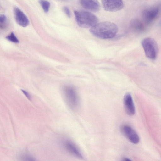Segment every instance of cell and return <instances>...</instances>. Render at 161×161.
<instances>
[{
  "label": "cell",
  "mask_w": 161,
  "mask_h": 161,
  "mask_svg": "<svg viewBox=\"0 0 161 161\" xmlns=\"http://www.w3.org/2000/svg\"><path fill=\"white\" fill-rule=\"evenodd\" d=\"M118 27L114 23L103 21L97 23L90 28V33L95 36L101 39H109L114 37L118 31Z\"/></svg>",
  "instance_id": "cell-1"
},
{
  "label": "cell",
  "mask_w": 161,
  "mask_h": 161,
  "mask_svg": "<svg viewBox=\"0 0 161 161\" xmlns=\"http://www.w3.org/2000/svg\"><path fill=\"white\" fill-rule=\"evenodd\" d=\"M74 13L77 24L81 27L91 28L98 22L97 17L91 12L75 11Z\"/></svg>",
  "instance_id": "cell-2"
},
{
  "label": "cell",
  "mask_w": 161,
  "mask_h": 161,
  "mask_svg": "<svg viewBox=\"0 0 161 161\" xmlns=\"http://www.w3.org/2000/svg\"><path fill=\"white\" fill-rule=\"evenodd\" d=\"M65 100L67 105L72 109L77 108L79 104V98L75 88L69 85L66 86L63 89Z\"/></svg>",
  "instance_id": "cell-3"
},
{
  "label": "cell",
  "mask_w": 161,
  "mask_h": 161,
  "mask_svg": "<svg viewBox=\"0 0 161 161\" xmlns=\"http://www.w3.org/2000/svg\"><path fill=\"white\" fill-rule=\"evenodd\" d=\"M142 45L145 55L148 58L155 59L158 53V46L156 41L150 37H146L142 42Z\"/></svg>",
  "instance_id": "cell-4"
},
{
  "label": "cell",
  "mask_w": 161,
  "mask_h": 161,
  "mask_svg": "<svg viewBox=\"0 0 161 161\" xmlns=\"http://www.w3.org/2000/svg\"><path fill=\"white\" fill-rule=\"evenodd\" d=\"M101 3L104 9L109 12L119 11L124 7L122 0H101Z\"/></svg>",
  "instance_id": "cell-5"
},
{
  "label": "cell",
  "mask_w": 161,
  "mask_h": 161,
  "mask_svg": "<svg viewBox=\"0 0 161 161\" xmlns=\"http://www.w3.org/2000/svg\"><path fill=\"white\" fill-rule=\"evenodd\" d=\"M160 12V7L157 6L144 10L142 13L144 21L147 24L153 22L158 17Z\"/></svg>",
  "instance_id": "cell-6"
},
{
  "label": "cell",
  "mask_w": 161,
  "mask_h": 161,
  "mask_svg": "<svg viewBox=\"0 0 161 161\" xmlns=\"http://www.w3.org/2000/svg\"><path fill=\"white\" fill-rule=\"evenodd\" d=\"M121 130L124 135L131 143L136 144L139 142L140 138L138 135L130 126L123 125L121 126Z\"/></svg>",
  "instance_id": "cell-7"
},
{
  "label": "cell",
  "mask_w": 161,
  "mask_h": 161,
  "mask_svg": "<svg viewBox=\"0 0 161 161\" xmlns=\"http://www.w3.org/2000/svg\"><path fill=\"white\" fill-rule=\"evenodd\" d=\"M62 144L64 149L71 155L79 158H83L80 150L72 142L65 140L63 141Z\"/></svg>",
  "instance_id": "cell-8"
},
{
  "label": "cell",
  "mask_w": 161,
  "mask_h": 161,
  "mask_svg": "<svg viewBox=\"0 0 161 161\" xmlns=\"http://www.w3.org/2000/svg\"><path fill=\"white\" fill-rule=\"evenodd\" d=\"M124 104L125 111L127 114L131 116L135 113V108L131 94L126 93L124 97Z\"/></svg>",
  "instance_id": "cell-9"
},
{
  "label": "cell",
  "mask_w": 161,
  "mask_h": 161,
  "mask_svg": "<svg viewBox=\"0 0 161 161\" xmlns=\"http://www.w3.org/2000/svg\"><path fill=\"white\" fill-rule=\"evenodd\" d=\"M80 5L84 8L93 12L99 11L100 4L98 0H79Z\"/></svg>",
  "instance_id": "cell-10"
},
{
  "label": "cell",
  "mask_w": 161,
  "mask_h": 161,
  "mask_svg": "<svg viewBox=\"0 0 161 161\" xmlns=\"http://www.w3.org/2000/svg\"><path fill=\"white\" fill-rule=\"evenodd\" d=\"M14 13L15 20L18 25L23 27H26L29 25V21L27 17L19 8H14Z\"/></svg>",
  "instance_id": "cell-11"
},
{
  "label": "cell",
  "mask_w": 161,
  "mask_h": 161,
  "mask_svg": "<svg viewBox=\"0 0 161 161\" xmlns=\"http://www.w3.org/2000/svg\"><path fill=\"white\" fill-rule=\"evenodd\" d=\"M7 26V20L6 16L3 14H0V29L4 30Z\"/></svg>",
  "instance_id": "cell-12"
},
{
  "label": "cell",
  "mask_w": 161,
  "mask_h": 161,
  "mask_svg": "<svg viewBox=\"0 0 161 161\" xmlns=\"http://www.w3.org/2000/svg\"><path fill=\"white\" fill-rule=\"evenodd\" d=\"M39 2L44 11L46 13L47 12L50 6V3L46 0H39Z\"/></svg>",
  "instance_id": "cell-13"
},
{
  "label": "cell",
  "mask_w": 161,
  "mask_h": 161,
  "mask_svg": "<svg viewBox=\"0 0 161 161\" xmlns=\"http://www.w3.org/2000/svg\"><path fill=\"white\" fill-rule=\"evenodd\" d=\"M6 38L9 41L15 43H18L19 42V40L13 32H11L10 35L7 36Z\"/></svg>",
  "instance_id": "cell-14"
},
{
  "label": "cell",
  "mask_w": 161,
  "mask_h": 161,
  "mask_svg": "<svg viewBox=\"0 0 161 161\" xmlns=\"http://www.w3.org/2000/svg\"><path fill=\"white\" fill-rule=\"evenodd\" d=\"M63 10L66 15L69 17H70L71 14L69 8L66 6L63 8Z\"/></svg>",
  "instance_id": "cell-15"
},
{
  "label": "cell",
  "mask_w": 161,
  "mask_h": 161,
  "mask_svg": "<svg viewBox=\"0 0 161 161\" xmlns=\"http://www.w3.org/2000/svg\"><path fill=\"white\" fill-rule=\"evenodd\" d=\"M21 90L22 92L25 94V95L26 96L27 98L29 99H30L31 97L29 94L27 92L24 90Z\"/></svg>",
  "instance_id": "cell-16"
},
{
  "label": "cell",
  "mask_w": 161,
  "mask_h": 161,
  "mask_svg": "<svg viewBox=\"0 0 161 161\" xmlns=\"http://www.w3.org/2000/svg\"><path fill=\"white\" fill-rule=\"evenodd\" d=\"M123 160H124V161H130L131 160H130L129 159V158H123Z\"/></svg>",
  "instance_id": "cell-17"
}]
</instances>
